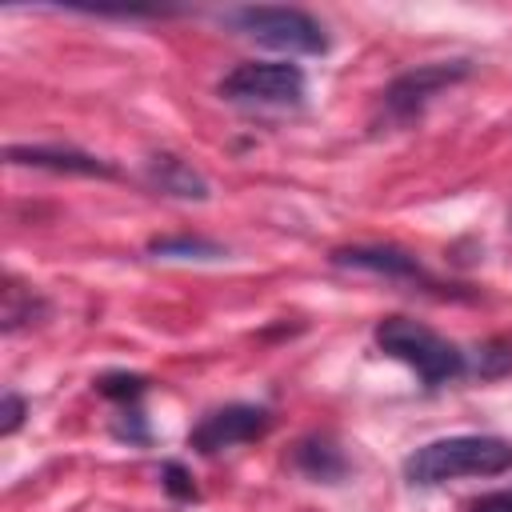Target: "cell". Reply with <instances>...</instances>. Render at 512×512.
I'll return each mask as SVG.
<instances>
[{"instance_id":"277c9868","label":"cell","mask_w":512,"mask_h":512,"mask_svg":"<svg viewBox=\"0 0 512 512\" xmlns=\"http://www.w3.org/2000/svg\"><path fill=\"white\" fill-rule=\"evenodd\" d=\"M308 80L288 60H248L220 80V96L232 104H300Z\"/></svg>"},{"instance_id":"7c38bea8","label":"cell","mask_w":512,"mask_h":512,"mask_svg":"<svg viewBox=\"0 0 512 512\" xmlns=\"http://www.w3.org/2000/svg\"><path fill=\"white\" fill-rule=\"evenodd\" d=\"M464 372H472L480 380H496V376L512 372V340L496 336V340L476 344L472 352H464Z\"/></svg>"},{"instance_id":"52a82bcc","label":"cell","mask_w":512,"mask_h":512,"mask_svg":"<svg viewBox=\"0 0 512 512\" xmlns=\"http://www.w3.org/2000/svg\"><path fill=\"white\" fill-rule=\"evenodd\" d=\"M12 164L28 168H48V172H68V176H116V168L92 152L80 148H56V144H12L4 152Z\"/></svg>"},{"instance_id":"ba28073f","label":"cell","mask_w":512,"mask_h":512,"mask_svg":"<svg viewBox=\"0 0 512 512\" xmlns=\"http://www.w3.org/2000/svg\"><path fill=\"white\" fill-rule=\"evenodd\" d=\"M332 264L356 268V272H376L388 280H428L424 268L416 264V256H408L400 248H336Z\"/></svg>"},{"instance_id":"2e32d148","label":"cell","mask_w":512,"mask_h":512,"mask_svg":"<svg viewBox=\"0 0 512 512\" xmlns=\"http://www.w3.org/2000/svg\"><path fill=\"white\" fill-rule=\"evenodd\" d=\"M164 488L176 500H196V488H192V480H188V472L180 464H164Z\"/></svg>"},{"instance_id":"9a60e30c","label":"cell","mask_w":512,"mask_h":512,"mask_svg":"<svg viewBox=\"0 0 512 512\" xmlns=\"http://www.w3.org/2000/svg\"><path fill=\"white\" fill-rule=\"evenodd\" d=\"M24 412H28L24 396H16V392H4V408H0V436H12V432L24 424Z\"/></svg>"},{"instance_id":"ac0fdd59","label":"cell","mask_w":512,"mask_h":512,"mask_svg":"<svg viewBox=\"0 0 512 512\" xmlns=\"http://www.w3.org/2000/svg\"><path fill=\"white\" fill-rule=\"evenodd\" d=\"M472 512H512V496L508 492H488L472 504Z\"/></svg>"},{"instance_id":"5b68a950","label":"cell","mask_w":512,"mask_h":512,"mask_svg":"<svg viewBox=\"0 0 512 512\" xmlns=\"http://www.w3.org/2000/svg\"><path fill=\"white\" fill-rule=\"evenodd\" d=\"M468 76V60H440V64H420L404 76H396L388 88H384V116L396 120V124H408L412 116L424 112V104L432 96H440L444 88H452L456 80Z\"/></svg>"},{"instance_id":"8992f818","label":"cell","mask_w":512,"mask_h":512,"mask_svg":"<svg viewBox=\"0 0 512 512\" xmlns=\"http://www.w3.org/2000/svg\"><path fill=\"white\" fill-rule=\"evenodd\" d=\"M272 428V412L260 408V404H224L216 412H208L192 432H188V444L204 456H216L232 444H248V440H260L264 432Z\"/></svg>"},{"instance_id":"e0dca14e","label":"cell","mask_w":512,"mask_h":512,"mask_svg":"<svg viewBox=\"0 0 512 512\" xmlns=\"http://www.w3.org/2000/svg\"><path fill=\"white\" fill-rule=\"evenodd\" d=\"M116 436H124V440H136V444H148V428H144V416H140L136 408H128V412H124V420L116 424Z\"/></svg>"},{"instance_id":"6da1fadb","label":"cell","mask_w":512,"mask_h":512,"mask_svg":"<svg viewBox=\"0 0 512 512\" xmlns=\"http://www.w3.org/2000/svg\"><path fill=\"white\" fill-rule=\"evenodd\" d=\"M512 468V444L500 436H444L404 460L412 484H444L460 476H500Z\"/></svg>"},{"instance_id":"4fadbf2b","label":"cell","mask_w":512,"mask_h":512,"mask_svg":"<svg viewBox=\"0 0 512 512\" xmlns=\"http://www.w3.org/2000/svg\"><path fill=\"white\" fill-rule=\"evenodd\" d=\"M148 252L164 260H220L224 256V248L204 236H164V240H152Z\"/></svg>"},{"instance_id":"8fae6325","label":"cell","mask_w":512,"mask_h":512,"mask_svg":"<svg viewBox=\"0 0 512 512\" xmlns=\"http://www.w3.org/2000/svg\"><path fill=\"white\" fill-rule=\"evenodd\" d=\"M44 312H48L44 296H36L28 284H20V280L4 284V296H0V324H4V332H16V328L32 324Z\"/></svg>"},{"instance_id":"3957f363","label":"cell","mask_w":512,"mask_h":512,"mask_svg":"<svg viewBox=\"0 0 512 512\" xmlns=\"http://www.w3.org/2000/svg\"><path fill=\"white\" fill-rule=\"evenodd\" d=\"M228 28H236L240 36L288 52V56H324L328 52V36L324 24L316 16H308L304 8H276V4H252V8H236L224 16Z\"/></svg>"},{"instance_id":"9c48e42d","label":"cell","mask_w":512,"mask_h":512,"mask_svg":"<svg viewBox=\"0 0 512 512\" xmlns=\"http://www.w3.org/2000/svg\"><path fill=\"white\" fill-rule=\"evenodd\" d=\"M148 180H152L160 192H168V196H180V200H208V180H204L192 164H184L180 156H168V152L152 156V160H148Z\"/></svg>"},{"instance_id":"5bb4252c","label":"cell","mask_w":512,"mask_h":512,"mask_svg":"<svg viewBox=\"0 0 512 512\" xmlns=\"http://www.w3.org/2000/svg\"><path fill=\"white\" fill-rule=\"evenodd\" d=\"M96 388H100V396H108V400H128V404H132L136 396H144L148 380L136 376V372H108V376L96 380Z\"/></svg>"},{"instance_id":"30bf717a","label":"cell","mask_w":512,"mask_h":512,"mask_svg":"<svg viewBox=\"0 0 512 512\" xmlns=\"http://www.w3.org/2000/svg\"><path fill=\"white\" fill-rule=\"evenodd\" d=\"M296 468H300L304 476H312V480L336 484L348 464H344V456H340V448H336L332 440L312 436V440H300V448H296Z\"/></svg>"},{"instance_id":"7a4b0ae2","label":"cell","mask_w":512,"mask_h":512,"mask_svg":"<svg viewBox=\"0 0 512 512\" xmlns=\"http://www.w3.org/2000/svg\"><path fill=\"white\" fill-rule=\"evenodd\" d=\"M376 344H380L384 356L408 364L428 388L464 376V352L452 340H444L440 332H432L428 324H420V320L384 316L376 324Z\"/></svg>"}]
</instances>
